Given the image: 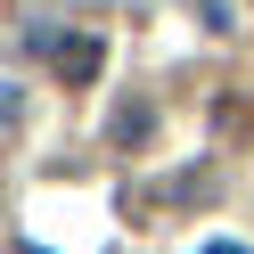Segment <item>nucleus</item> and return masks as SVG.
Instances as JSON below:
<instances>
[{"label":"nucleus","mask_w":254,"mask_h":254,"mask_svg":"<svg viewBox=\"0 0 254 254\" xmlns=\"http://www.w3.org/2000/svg\"><path fill=\"white\" fill-rule=\"evenodd\" d=\"M50 58H58V74H66V82H90V74H99V41H90V33L50 41Z\"/></svg>","instance_id":"1"},{"label":"nucleus","mask_w":254,"mask_h":254,"mask_svg":"<svg viewBox=\"0 0 254 254\" xmlns=\"http://www.w3.org/2000/svg\"><path fill=\"white\" fill-rule=\"evenodd\" d=\"M197 17L213 25V33H230V0H197Z\"/></svg>","instance_id":"2"},{"label":"nucleus","mask_w":254,"mask_h":254,"mask_svg":"<svg viewBox=\"0 0 254 254\" xmlns=\"http://www.w3.org/2000/svg\"><path fill=\"white\" fill-rule=\"evenodd\" d=\"M205 254H246V246H230V238H213V246H205Z\"/></svg>","instance_id":"3"}]
</instances>
